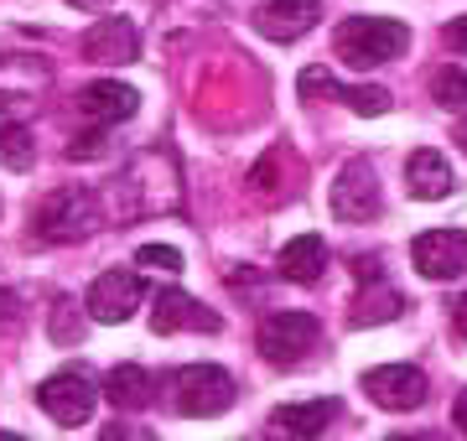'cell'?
Segmentation results:
<instances>
[{
	"instance_id": "1",
	"label": "cell",
	"mask_w": 467,
	"mask_h": 441,
	"mask_svg": "<svg viewBox=\"0 0 467 441\" xmlns=\"http://www.w3.org/2000/svg\"><path fill=\"white\" fill-rule=\"evenodd\" d=\"M333 47L348 68H384L410 47V26L395 16H348L337 26Z\"/></svg>"
},
{
	"instance_id": "2",
	"label": "cell",
	"mask_w": 467,
	"mask_h": 441,
	"mask_svg": "<svg viewBox=\"0 0 467 441\" xmlns=\"http://www.w3.org/2000/svg\"><path fill=\"white\" fill-rule=\"evenodd\" d=\"M99 223H104V208L88 187H57L52 198H42L32 229H36V239H47V244H78V239H88Z\"/></svg>"
},
{
	"instance_id": "3",
	"label": "cell",
	"mask_w": 467,
	"mask_h": 441,
	"mask_svg": "<svg viewBox=\"0 0 467 441\" xmlns=\"http://www.w3.org/2000/svg\"><path fill=\"white\" fill-rule=\"evenodd\" d=\"M171 390V410L177 415H192V421H208V415H223L234 405V374L218 369V364H187L167 379Z\"/></svg>"
},
{
	"instance_id": "4",
	"label": "cell",
	"mask_w": 467,
	"mask_h": 441,
	"mask_svg": "<svg viewBox=\"0 0 467 441\" xmlns=\"http://www.w3.org/2000/svg\"><path fill=\"white\" fill-rule=\"evenodd\" d=\"M317 338H322V323L312 312H270L265 323H260V333H254V348H260L265 364L296 369L301 358L317 348Z\"/></svg>"
},
{
	"instance_id": "5",
	"label": "cell",
	"mask_w": 467,
	"mask_h": 441,
	"mask_svg": "<svg viewBox=\"0 0 467 441\" xmlns=\"http://www.w3.org/2000/svg\"><path fill=\"white\" fill-rule=\"evenodd\" d=\"M94 400H99V390H94V379L84 369H57L52 379L36 385V405L57 426H84L94 415Z\"/></svg>"
},
{
	"instance_id": "6",
	"label": "cell",
	"mask_w": 467,
	"mask_h": 441,
	"mask_svg": "<svg viewBox=\"0 0 467 441\" xmlns=\"http://www.w3.org/2000/svg\"><path fill=\"white\" fill-rule=\"evenodd\" d=\"M364 395L379 410H420L431 385H426V374L416 364H379V369L364 374Z\"/></svg>"
},
{
	"instance_id": "7",
	"label": "cell",
	"mask_w": 467,
	"mask_h": 441,
	"mask_svg": "<svg viewBox=\"0 0 467 441\" xmlns=\"http://www.w3.org/2000/svg\"><path fill=\"white\" fill-rule=\"evenodd\" d=\"M327 203H333V219H343V223H374L379 208H384L379 182H374V167H368V161H348V167L337 171Z\"/></svg>"
},
{
	"instance_id": "8",
	"label": "cell",
	"mask_w": 467,
	"mask_h": 441,
	"mask_svg": "<svg viewBox=\"0 0 467 441\" xmlns=\"http://www.w3.org/2000/svg\"><path fill=\"white\" fill-rule=\"evenodd\" d=\"M146 302V281L135 271H104L94 275V286H88L84 306L94 323H130L135 306Z\"/></svg>"
},
{
	"instance_id": "9",
	"label": "cell",
	"mask_w": 467,
	"mask_h": 441,
	"mask_svg": "<svg viewBox=\"0 0 467 441\" xmlns=\"http://www.w3.org/2000/svg\"><path fill=\"white\" fill-rule=\"evenodd\" d=\"M410 260H416V271L426 281H451L467 265V234L462 229H426L410 244Z\"/></svg>"
},
{
	"instance_id": "10",
	"label": "cell",
	"mask_w": 467,
	"mask_h": 441,
	"mask_svg": "<svg viewBox=\"0 0 467 441\" xmlns=\"http://www.w3.org/2000/svg\"><path fill=\"white\" fill-rule=\"evenodd\" d=\"M322 21V0H265L254 11V32L270 42H296Z\"/></svg>"
},
{
	"instance_id": "11",
	"label": "cell",
	"mask_w": 467,
	"mask_h": 441,
	"mask_svg": "<svg viewBox=\"0 0 467 441\" xmlns=\"http://www.w3.org/2000/svg\"><path fill=\"white\" fill-rule=\"evenodd\" d=\"M337 400H301V405L270 410V441H322V431L333 426Z\"/></svg>"
},
{
	"instance_id": "12",
	"label": "cell",
	"mask_w": 467,
	"mask_h": 441,
	"mask_svg": "<svg viewBox=\"0 0 467 441\" xmlns=\"http://www.w3.org/2000/svg\"><path fill=\"white\" fill-rule=\"evenodd\" d=\"M84 57L88 63H104V68H119V63H135L140 57V36L125 16H104L88 26L84 36Z\"/></svg>"
},
{
	"instance_id": "13",
	"label": "cell",
	"mask_w": 467,
	"mask_h": 441,
	"mask_svg": "<svg viewBox=\"0 0 467 441\" xmlns=\"http://www.w3.org/2000/svg\"><path fill=\"white\" fill-rule=\"evenodd\" d=\"M182 327L218 333V317L198 302V296H187V291H177V286L156 291V302H150V333H182Z\"/></svg>"
},
{
	"instance_id": "14",
	"label": "cell",
	"mask_w": 467,
	"mask_h": 441,
	"mask_svg": "<svg viewBox=\"0 0 467 441\" xmlns=\"http://www.w3.org/2000/svg\"><path fill=\"white\" fill-rule=\"evenodd\" d=\"M78 109H84L94 125H119V119H130L135 109H140V94H135L130 84H115V78H99V84L78 88Z\"/></svg>"
},
{
	"instance_id": "15",
	"label": "cell",
	"mask_w": 467,
	"mask_h": 441,
	"mask_svg": "<svg viewBox=\"0 0 467 441\" xmlns=\"http://www.w3.org/2000/svg\"><path fill=\"white\" fill-rule=\"evenodd\" d=\"M405 187H410V198H420V203L447 198L451 187H457V177H451V161H447L441 151H431V146H420V151L405 161Z\"/></svg>"
},
{
	"instance_id": "16",
	"label": "cell",
	"mask_w": 467,
	"mask_h": 441,
	"mask_svg": "<svg viewBox=\"0 0 467 441\" xmlns=\"http://www.w3.org/2000/svg\"><path fill=\"white\" fill-rule=\"evenodd\" d=\"M275 265H281L285 281H296V286H317L322 271H327V244H322V234H296L281 250Z\"/></svg>"
},
{
	"instance_id": "17",
	"label": "cell",
	"mask_w": 467,
	"mask_h": 441,
	"mask_svg": "<svg viewBox=\"0 0 467 441\" xmlns=\"http://www.w3.org/2000/svg\"><path fill=\"white\" fill-rule=\"evenodd\" d=\"M104 400L115 410H146L150 400H156V385H150V374L140 369V364H119V369H109V379H104Z\"/></svg>"
},
{
	"instance_id": "18",
	"label": "cell",
	"mask_w": 467,
	"mask_h": 441,
	"mask_svg": "<svg viewBox=\"0 0 467 441\" xmlns=\"http://www.w3.org/2000/svg\"><path fill=\"white\" fill-rule=\"evenodd\" d=\"M405 312V296L384 281H368V291L353 302V327H379V323H395Z\"/></svg>"
},
{
	"instance_id": "19",
	"label": "cell",
	"mask_w": 467,
	"mask_h": 441,
	"mask_svg": "<svg viewBox=\"0 0 467 441\" xmlns=\"http://www.w3.org/2000/svg\"><path fill=\"white\" fill-rule=\"evenodd\" d=\"M32 161H36L32 130H26V125H0V167H11V171H26Z\"/></svg>"
},
{
	"instance_id": "20",
	"label": "cell",
	"mask_w": 467,
	"mask_h": 441,
	"mask_svg": "<svg viewBox=\"0 0 467 441\" xmlns=\"http://www.w3.org/2000/svg\"><path fill=\"white\" fill-rule=\"evenodd\" d=\"M431 99L441 109H467V68H436L431 73Z\"/></svg>"
},
{
	"instance_id": "21",
	"label": "cell",
	"mask_w": 467,
	"mask_h": 441,
	"mask_svg": "<svg viewBox=\"0 0 467 441\" xmlns=\"http://www.w3.org/2000/svg\"><path fill=\"white\" fill-rule=\"evenodd\" d=\"M337 99L348 104L353 115H389V88H379V84H353V88H343Z\"/></svg>"
},
{
	"instance_id": "22",
	"label": "cell",
	"mask_w": 467,
	"mask_h": 441,
	"mask_svg": "<svg viewBox=\"0 0 467 441\" xmlns=\"http://www.w3.org/2000/svg\"><path fill=\"white\" fill-rule=\"evenodd\" d=\"M135 265H150V271L177 275L182 271V250H171V244H140V250H135Z\"/></svg>"
},
{
	"instance_id": "23",
	"label": "cell",
	"mask_w": 467,
	"mask_h": 441,
	"mask_svg": "<svg viewBox=\"0 0 467 441\" xmlns=\"http://www.w3.org/2000/svg\"><path fill=\"white\" fill-rule=\"evenodd\" d=\"M104 151H109V130H104V125L67 140V156H73V161H94V156H104Z\"/></svg>"
},
{
	"instance_id": "24",
	"label": "cell",
	"mask_w": 467,
	"mask_h": 441,
	"mask_svg": "<svg viewBox=\"0 0 467 441\" xmlns=\"http://www.w3.org/2000/svg\"><path fill=\"white\" fill-rule=\"evenodd\" d=\"M52 338L57 343H78L84 338V323H78L73 302H57V312H52Z\"/></svg>"
},
{
	"instance_id": "25",
	"label": "cell",
	"mask_w": 467,
	"mask_h": 441,
	"mask_svg": "<svg viewBox=\"0 0 467 441\" xmlns=\"http://www.w3.org/2000/svg\"><path fill=\"white\" fill-rule=\"evenodd\" d=\"M301 94H306V99H322V94H327V99H337V94H343V84H337L327 68H306V73H301Z\"/></svg>"
},
{
	"instance_id": "26",
	"label": "cell",
	"mask_w": 467,
	"mask_h": 441,
	"mask_svg": "<svg viewBox=\"0 0 467 441\" xmlns=\"http://www.w3.org/2000/svg\"><path fill=\"white\" fill-rule=\"evenodd\" d=\"M99 441H156V431H146V426H125V421H115L109 431H99Z\"/></svg>"
},
{
	"instance_id": "27",
	"label": "cell",
	"mask_w": 467,
	"mask_h": 441,
	"mask_svg": "<svg viewBox=\"0 0 467 441\" xmlns=\"http://www.w3.org/2000/svg\"><path fill=\"white\" fill-rule=\"evenodd\" d=\"M11 323H21V296L11 286H0V327H11Z\"/></svg>"
},
{
	"instance_id": "28",
	"label": "cell",
	"mask_w": 467,
	"mask_h": 441,
	"mask_svg": "<svg viewBox=\"0 0 467 441\" xmlns=\"http://www.w3.org/2000/svg\"><path fill=\"white\" fill-rule=\"evenodd\" d=\"M447 47H451V52H462V57H467V16H457V21L447 26Z\"/></svg>"
},
{
	"instance_id": "29",
	"label": "cell",
	"mask_w": 467,
	"mask_h": 441,
	"mask_svg": "<svg viewBox=\"0 0 467 441\" xmlns=\"http://www.w3.org/2000/svg\"><path fill=\"white\" fill-rule=\"evenodd\" d=\"M353 275H358L364 286H368V281H379V255H358V260H353Z\"/></svg>"
},
{
	"instance_id": "30",
	"label": "cell",
	"mask_w": 467,
	"mask_h": 441,
	"mask_svg": "<svg viewBox=\"0 0 467 441\" xmlns=\"http://www.w3.org/2000/svg\"><path fill=\"white\" fill-rule=\"evenodd\" d=\"M389 441H447L441 431H400V436H389Z\"/></svg>"
},
{
	"instance_id": "31",
	"label": "cell",
	"mask_w": 467,
	"mask_h": 441,
	"mask_svg": "<svg viewBox=\"0 0 467 441\" xmlns=\"http://www.w3.org/2000/svg\"><path fill=\"white\" fill-rule=\"evenodd\" d=\"M451 421H457V431H467V390L457 395V405H451Z\"/></svg>"
},
{
	"instance_id": "32",
	"label": "cell",
	"mask_w": 467,
	"mask_h": 441,
	"mask_svg": "<svg viewBox=\"0 0 467 441\" xmlns=\"http://www.w3.org/2000/svg\"><path fill=\"white\" fill-rule=\"evenodd\" d=\"M451 323H457V333H462V338H467V296H462V302H457V306H451Z\"/></svg>"
},
{
	"instance_id": "33",
	"label": "cell",
	"mask_w": 467,
	"mask_h": 441,
	"mask_svg": "<svg viewBox=\"0 0 467 441\" xmlns=\"http://www.w3.org/2000/svg\"><path fill=\"white\" fill-rule=\"evenodd\" d=\"M67 5H78V11H104L109 0H67Z\"/></svg>"
},
{
	"instance_id": "34",
	"label": "cell",
	"mask_w": 467,
	"mask_h": 441,
	"mask_svg": "<svg viewBox=\"0 0 467 441\" xmlns=\"http://www.w3.org/2000/svg\"><path fill=\"white\" fill-rule=\"evenodd\" d=\"M0 441H26V436H21V431H0Z\"/></svg>"
},
{
	"instance_id": "35",
	"label": "cell",
	"mask_w": 467,
	"mask_h": 441,
	"mask_svg": "<svg viewBox=\"0 0 467 441\" xmlns=\"http://www.w3.org/2000/svg\"><path fill=\"white\" fill-rule=\"evenodd\" d=\"M457 140H462V151H467V125H462V130H457Z\"/></svg>"
}]
</instances>
